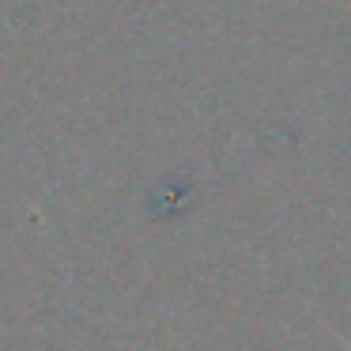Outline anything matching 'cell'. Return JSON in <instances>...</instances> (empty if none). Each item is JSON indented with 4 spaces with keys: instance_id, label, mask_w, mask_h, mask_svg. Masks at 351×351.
I'll list each match as a JSON object with an SVG mask.
<instances>
[{
    "instance_id": "6da1fadb",
    "label": "cell",
    "mask_w": 351,
    "mask_h": 351,
    "mask_svg": "<svg viewBox=\"0 0 351 351\" xmlns=\"http://www.w3.org/2000/svg\"><path fill=\"white\" fill-rule=\"evenodd\" d=\"M340 348H343V351H351V343H348V340H340Z\"/></svg>"
}]
</instances>
